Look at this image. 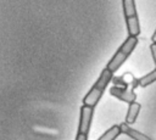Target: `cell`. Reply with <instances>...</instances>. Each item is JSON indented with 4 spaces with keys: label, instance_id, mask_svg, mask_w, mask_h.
I'll use <instances>...</instances> for the list:
<instances>
[{
    "label": "cell",
    "instance_id": "cell-1",
    "mask_svg": "<svg viewBox=\"0 0 156 140\" xmlns=\"http://www.w3.org/2000/svg\"><path fill=\"white\" fill-rule=\"evenodd\" d=\"M113 78V73L111 71H108L106 67L101 71L98 80L94 83V85L91 86V89L88 91V94L84 96L83 99V105L85 106H90V107H95L96 103L99 102V100L101 99L106 86L108 85V83L112 80Z\"/></svg>",
    "mask_w": 156,
    "mask_h": 140
},
{
    "label": "cell",
    "instance_id": "cell-2",
    "mask_svg": "<svg viewBox=\"0 0 156 140\" xmlns=\"http://www.w3.org/2000/svg\"><path fill=\"white\" fill-rule=\"evenodd\" d=\"M138 37H132V35H128L127 39L123 41V44L118 47V50L116 51V54L112 56V58L108 61L106 68L108 71H111L112 73L116 72L126 61L127 58L130 56V54L134 51L136 44H138Z\"/></svg>",
    "mask_w": 156,
    "mask_h": 140
},
{
    "label": "cell",
    "instance_id": "cell-3",
    "mask_svg": "<svg viewBox=\"0 0 156 140\" xmlns=\"http://www.w3.org/2000/svg\"><path fill=\"white\" fill-rule=\"evenodd\" d=\"M123 15L126 18V26L128 30V35L138 37L140 34V23L135 7L134 0H122Z\"/></svg>",
    "mask_w": 156,
    "mask_h": 140
},
{
    "label": "cell",
    "instance_id": "cell-4",
    "mask_svg": "<svg viewBox=\"0 0 156 140\" xmlns=\"http://www.w3.org/2000/svg\"><path fill=\"white\" fill-rule=\"evenodd\" d=\"M93 113H94V107L85 106L83 105L80 107V119H79V127H78V133L88 135L91 119H93Z\"/></svg>",
    "mask_w": 156,
    "mask_h": 140
},
{
    "label": "cell",
    "instance_id": "cell-5",
    "mask_svg": "<svg viewBox=\"0 0 156 140\" xmlns=\"http://www.w3.org/2000/svg\"><path fill=\"white\" fill-rule=\"evenodd\" d=\"M110 94H111L112 96L117 97L118 100H121V101H123V102H127L128 105L135 102V100H136V94H135L133 90H128L127 88H122V86H116V85H113V86L110 89Z\"/></svg>",
    "mask_w": 156,
    "mask_h": 140
},
{
    "label": "cell",
    "instance_id": "cell-6",
    "mask_svg": "<svg viewBox=\"0 0 156 140\" xmlns=\"http://www.w3.org/2000/svg\"><path fill=\"white\" fill-rule=\"evenodd\" d=\"M119 128H121V131L123 134L128 135L129 138H132L134 140H151V138H149L147 135H145V134H143V133H140V131L130 128L128 123H121L119 124Z\"/></svg>",
    "mask_w": 156,
    "mask_h": 140
},
{
    "label": "cell",
    "instance_id": "cell-7",
    "mask_svg": "<svg viewBox=\"0 0 156 140\" xmlns=\"http://www.w3.org/2000/svg\"><path fill=\"white\" fill-rule=\"evenodd\" d=\"M140 103L138 102H133V103H129L128 106V112H127V116H126V123L128 124H133L135 121H136V117L140 112Z\"/></svg>",
    "mask_w": 156,
    "mask_h": 140
},
{
    "label": "cell",
    "instance_id": "cell-8",
    "mask_svg": "<svg viewBox=\"0 0 156 140\" xmlns=\"http://www.w3.org/2000/svg\"><path fill=\"white\" fill-rule=\"evenodd\" d=\"M121 128L119 125H112L110 129H107L98 140H115L117 139V136L121 134Z\"/></svg>",
    "mask_w": 156,
    "mask_h": 140
},
{
    "label": "cell",
    "instance_id": "cell-9",
    "mask_svg": "<svg viewBox=\"0 0 156 140\" xmlns=\"http://www.w3.org/2000/svg\"><path fill=\"white\" fill-rule=\"evenodd\" d=\"M154 82H156V68H155L154 71H151L150 73L145 74L144 77L139 78V86L145 88V86L150 85V84L154 83Z\"/></svg>",
    "mask_w": 156,
    "mask_h": 140
},
{
    "label": "cell",
    "instance_id": "cell-10",
    "mask_svg": "<svg viewBox=\"0 0 156 140\" xmlns=\"http://www.w3.org/2000/svg\"><path fill=\"white\" fill-rule=\"evenodd\" d=\"M112 82L115 83L116 86H122V88H127V83L123 80V77H113L112 78Z\"/></svg>",
    "mask_w": 156,
    "mask_h": 140
},
{
    "label": "cell",
    "instance_id": "cell-11",
    "mask_svg": "<svg viewBox=\"0 0 156 140\" xmlns=\"http://www.w3.org/2000/svg\"><path fill=\"white\" fill-rule=\"evenodd\" d=\"M150 51H151V56L154 58V62L156 65V43H151L150 45Z\"/></svg>",
    "mask_w": 156,
    "mask_h": 140
},
{
    "label": "cell",
    "instance_id": "cell-12",
    "mask_svg": "<svg viewBox=\"0 0 156 140\" xmlns=\"http://www.w3.org/2000/svg\"><path fill=\"white\" fill-rule=\"evenodd\" d=\"M87 138H88V135H85V134H82V133H78V134H77V138H76V140H87Z\"/></svg>",
    "mask_w": 156,
    "mask_h": 140
},
{
    "label": "cell",
    "instance_id": "cell-13",
    "mask_svg": "<svg viewBox=\"0 0 156 140\" xmlns=\"http://www.w3.org/2000/svg\"><path fill=\"white\" fill-rule=\"evenodd\" d=\"M151 41H152V43H156V29H155V32H154V34H152V37H151Z\"/></svg>",
    "mask_w": 156,
    "mask_h": 140
}]
</instances>
